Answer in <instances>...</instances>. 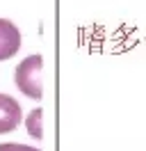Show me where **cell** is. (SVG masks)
<instances>
[{"instance_id": "5", "label": "cell", "mask_w": 146, "mask_h": 151, "mask_svg": "<svg viewBox=\"0 0 146 151\" xmlns=\"http://www.w3.org/2000/svg\"><path fill=\"white\" fill-rule=\"evenodd\" d=\"M0 151H41V149L30 147V144H18V142H2Z\"/></svg>"}, {"instance_id": "4", "label": "cell", "mask_w": 146, "mask_h": 151, "mask_svg": "<svg viewBox=\"0 0 146 151\" xmlns=\"http://www.w3.org/2000/svg\"><path fill=\"white\" fill-rule=\"evenodd\" d=\"M41 122H44V110H41V108H34L25 119L27 133H30L34 140H41V137H44V126H41Z\"/></svg>"}, {"instance_id": "2", "label": "cell", "mask_w": 146, "mask_h": 151, "mask_svg": "<svg viewBox=\"0 0 146 151\" xmlns=\"http://www.w3.org/2000/svg\"><path fill=\"white\" fill-rule=\"evenodd\" d=\"M23 122V110L14 96L0 94V133H11Z\"/></svg>"}, {"instance_id": "3", "label": "cell", "mask_w": 146, "mask_h": 151, "mask_svg": "<svg viewBox=\"0 0 146 151\" xmlns=\"http://www.w3.org/2000/svg\"><path fill=\"white\" fill-rule=\"evenodd\" d=\"M21 48V32L7 19H0V60L14 57Z\"/></svg>"}, {"instance_id": "1", "label": "cell", "mask_w": 146, "mask_h": 151, "mask_svg": "<svg viewBox=\"0 0 146 151\" xmlns=\"http://www.w3.org/2000/svg\"><path fill=\"white\" fill-rule=\"evenodd\" d=\"M44 57L41 55H30L25 57L14 71V83L16 87L30 99H41L44 96Z\"/></svg>"}]
</instances>
